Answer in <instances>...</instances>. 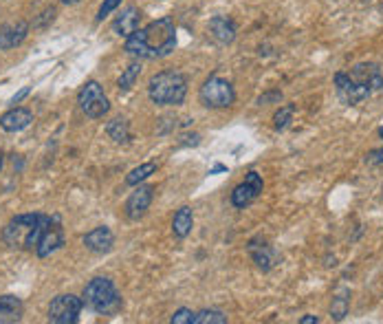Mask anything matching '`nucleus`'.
Wrapping results in <instances>:
<instances>
[{
    "label": "nucleus",
    "mask_w": 383,
    "mask_h": 324,
    "mask_svg": "<svg viewBox=\"0 0 383 324\" xmlns=\"http://www.w3.org/2000/svg\"><path fill=\"white\" fill-rule=\"evenodd\" d=\"M139 76H141V62H133V64H128V69H123V73H121L119 80H117L119 91H131V88L137 84Z\"/></svg>",
    "instance_id": "obj_24"
},
{
    "label": "nucleus",
    "mask_w": 383,
    "mask_h": 324,
    "mask_svg": "<svg viewBox=\"0 0 383 324\" xmlns=\"http://www.w3.org/2000/svg\"><path fill=\"white\" fill-rule=\"evenodd\" d=\"M350 76H352L357 82L366 84L372 93L383 91V71H381V66L374 64V62H359V64H354V66L350 69Z\"/></svg>",
    "instance_id": "obj_13"
},
{
    "label": "nucleus",
    "mask_w": 383,
    "mask_h": 324,
    "mask_svg": "<svg viewBox=\"0 0 383 324\" xmlns=\"http://www.w3.org/2000/svg\"><path fill=\"white\" fill-rule=\"evenodd\" d=\"M139 22H141V11H139V7H135V5H128V7H123L119 14H117V18L113 20V31L119 36V38H131L137 29H139Z\"/></svg>",
    "instance_id": "obj_14"
},
{
    "label": "nucleus",
    "mask_w": 383,
    "mask_h": 324,
    "mask_svg": "<svg viewBox=\"0 0 383 324\" xmlns=\"http://www.w3.org/2000/svg\"><path fill=\"white\" fill-rule=\"evenodd\" d=\"M192 228H194V212H192V208H188V206L178 208L174 212V216H172V234L176 238H185V236H190Z\"/></svg>",
    "instance_id": "obj_20"
},
{
    "label": "nucleus",
    "mask_w": 383,
    "mask_h": 324,
    "mask_svg": "<svg viewBox=\"0 0 383 324\" xmlns=\"http://www.w3.org/2000/svg\"><path fill=\"white\" fill-rule=\"evenodd\" d=\"M366 163H368V166H381V163H383V146L377 148V151H370V153L366 155Z\"/></svg>",
    "instance_id": "obj_30"
},
{
    "label": "nucleus",
    "mask_w": 383,
    "mask_h": 324,
    "mask_svg": "<svg viewBox=\"0 0 383 324\" xmlns=\"http://www.w3.org/2000/svg\"><path fill=\"white\" fill-rule=\"evenodd\" d=\"M62 3L71 7V5H78V3H82V0H62Z\"/></svg>",
    "instance_id": "obj_34"
},
{
    "label": "nucleus",
    "mask_w": 383,
    "mask_h": 324,
    "mask_svg": "<svg viewBox=\"0 0 383 324\" xmlns=\"http://www.w3.org/2000/svg\"><path fill=\"white\" fill-rule=\"evenodd\" d=\"M3 163H5V155L0 153V170H3Z\"/></svg>",
    "instance_id": "obj_35"
},
{
    "label": "nucleus",
    "mask_w": 383,
    "mask_h": 324,
    "mask_svg": "<svg viewBox=\"0 0 383 324\" xmlns=\"http://www.w3.org/2000/svg\"><path fill=\"white\" fill-rule=\"evenodd\" d=\"M350 309V289L342 287L335 295H333V303H330V318L342 322L348 315Z\"/></svg>",
    "instance_id": "obj_22"
},
{
    "label": "nucleus",
    "mask_w": 383,
    "mask_h": 324,
    "mask_svg": "<svg viewBox=\"0 0 383 324\" xmlns=\"http://www.w3.org/2000/svg\"><path fill=\"white\" fill-rule=\"evenodd\" d=\"M152 198H155V188L152 186H135V192H131V196L126 198V206L123 212L131 221H139L148 214L150 206H152Z\"/></svg>",
    "instance_id": "obj_12"
},
{
    "label": "nucleus",
    "mask_w": 383,
    "mask_h": 324,
    "mask_svg": "<svg viewBox=\"0 0 383 324\" xmlns=\"http://www.w3.org/2000/svg\"><path fill=\"white\" fill-rule=\"evenodd\" d=\"M317 322H320L317 315H304V318H300V324H317Z\"/></svg>",
    "instance_id": "obj_33"
},
{
    "label": "nucleus",
    "mask_w": 383,
    "mask_h": 324,
    "mask_svg": "<svg viewBox=\"0 0 383 324\" xmlns=\"http://www.w3.org/2000/svg\"><path fill=\"white\" fill-rule=\"evenodd\" d=\"M82 243H84L86 249H91V252H95V254H108L113 249V245H115V234H113L111 228L99 226V228L91 230L82 238Z\"/></svg>",
    "instance_id": "obj_17"
},
{
    "label": "nucleus",
    "mask_w": 383,
    "mask_h": 324,
    "mask_svg": "<svg viewBox=\"0 0 383 324\" xmlns=\"http://www.w3.org/2000/svg\"><path fill=\"white\" fill-rule=\"evenodd\" d=\"M155 172H157V163H155V161H145V163L133 168L131 172L126 174V186L135 188V186L143 183L148 177H152V174H155Z\"/></svg>",
    "instance_id": "obj_23"
},
{
    "label": "nucleus",
    "mask_w": 383,
    "mask_h": 324,
    "mask_svg": "<svg viewBox=\"0 0 383 324\" xmlns=\"http://www.w3.org/2000/svg\"><path fill=\"white\" fill-rule=\"evenodd\" d=\"M170 322H172V324H194V311H192V309H185V307L176 309V311L172 313Z\"/></svg>",
    "instance_id": "obj_27"
},
{
    "label": "nucleus",
    "mask_w": 383,
    "mask_h": 324,
    "mask_svg": "<svg viewBox=\"0 0 383 324\" xmlns=\"http://www.w3.org/2000/svg\"><path fill=\"white\" fill-rule=\"evenodd\" d=\"M84 309V300L75 293H60L48 305V322L53 324H75Z\"/></svg>",
    "instance_id": "obj_7"
},
{
    "label": "nucleus",
    "mask_w": 383,
    "mask_h": 324,
    "mask_svg": "<svg viewBox=\"0 0 383 324\" xmlns=\"http://www.w3.org/2000/svg\"><path fill=\"white\" fill-rule=\"evenodd\" d=\"M123 49L139 60L165 58L176 49V27L172 18L152 20L148 27L137 29L131 38H126Z\"/></svg>",
    "instance_id": "obj_1"
},
{
    "label": "nucleus",
    "mask_w": 383,
    "mask_h": 324,
    "mask_svg": "<svg viewBox=\"0 0 383 324\" xmlns=\"http://www.w3.org/2000/svg\"><path fill=\"white\" fill-rule=\"evenodd\" d=\"M265 190V181H262V174H258L255 170L247 172L245 181H240L234 190H232V196H229V201L236 210H245L249 208L253 201H258V196L262 194Z\"/></svg>",
    "instance_id": "obj_9"
},
{
    "label": "nucleus",
    "mask_w": 383,
    "mask_h": 324,
    "mask_svg": "<svg viewBox=\"0 0 383 324\" xmlns=\"http://www.w3.org/2000/svg\"><path fill=\"white\" fill-rule=\"evenodd\" d=\"M198 99L205 108H229L236 102V88L229 80L212 76L198 88Z\"/></svg>",
    "instance_id": "obj_5"
},
{
    "label": "nucleus",
    "mask_w": 383,
    "mask_h": 324,
    "mask_svg": "<svg viewBox=\"0 0 383 324\" xmlns=\"http://www.w3.org/2000/svg\"><path fill=\"white\" fill-rule=\"evenodd\" d=\"M29 93H31V86H22V88H20V91H18V93H16V95H14L11 99H9V104H11V106L20 104V102H22V99H24V97H27Z\"/></svg>",
    "instance_id": "obj_31"
},
{
    "label": "nucleus",
    "mask_w": 383,
    "mask_h": 324,
    "mask_svg": "<svg viewBox=\"0 0 383 324\" xmlns=\"http://www.w3.org/2000/svg\"><path fill=\"white\" fill-rule=\"evenodd\" d=\"M64 245V230H62V223L58 216H51L48 223L44 226L38 245H36V256L38 258H48L51 254H56L58 249Z\"/></svg>",
    "instance_id": "obj_10"
},
{
    "label": "nucleus",
    "mask_w": 383,
    "mask_h": 324,
    "mask_svg": "<svg viewBox=\"0 0 383 324\" xmlns=\"http://www.w3.org/2000/svg\"><path fill=\"white\" fill-rule=\"evenodd\" d=\"M119 5H121V0H104V3H101L99 9H97V22H101L104 18H108Z\"/></svg>",
    "instance_id": "obj_28"
},
{
    "label": "nucleus",
    "mask_w": 383,
    "mask_h": 324,
    "mask_svg": "<svg viewBox=\"0 0 383 324\" xmlns=\"http://www.w3.org/2000/svg\"><path fill=\"white\" fill-rule=\"evenodd\" d=\"M29 36V22L18 20L0 27V51H9V49L20 46Z\"/></svg>",
    "instance_id": "obj_16"
},
{
    "label": "nucleus",
    "mask_w": 383,
    "mask_h": 324,
    "mask_svg": "<svg viewBox=\"0 0 383 324\" xmlns=\"http://www.w3.org/2000/svg\"><path fill=\"white\" fill-rule=\"evenodd\" d=\"M333 84H335L337 97L342 99V104H346V106H357L359 102H364V99H368L372 95V91L366 84L357 82L350 76V73H346V71H337L335 73Z\"/></svg>",
    "instance_id": "obj_8"
},
{
    "label": "nucleus",
    "mask_w": 383,
    "mask_h": 324,
    "mask_svg": "<svg viewBox=\"0 0 383 324\" xmlns=\"http://www.w3.org/2000/svg\"><path fill=\"white\" fill-rule=\"evenodd\" d=\"M31 123H34V113L22 106H11L7 113L0 115V128L5 133H20L24 128H29Z\"/></svg>",
    "instance_id": "obj_15"
},
{
    "label": "nucleus",
    "mask_w": 383,
    "mask_h": 324,
    "mask_svg": "<svg viewBox=\"0 0 383 324\" xmlns=\"http://www.w3.org/2000/svg\"><path fill=\"white\" fill-rule=\"evenodd\" d=\"M56 14H58V11H56V7H48V9H44V11H42V18H38V20H36L34 24H36V27H38V29H44L48 20H51V22H53Z\"/></svg>",
    "instance_id": "obj_29"
},
{
    "label": "nucleus",
    "mask_w": 383,
    "mask_h": 324,
    "mask_svg": "<svg viewBox=\"0 0 383 324\" xmlns=\"http://www.w3.org/2000/svg\"><path fill=\"white\" fill-rule=\"evenodd\" d=\"M48 218L51 216H46V214H18L3 228L0 241H3V245H7L9 249L34 252Z\"/></svg>",
    "instance_id": "obj_2"
},
{
    "label": "nucleus",
    "mask_w": 383,
    "mask_h": 324,
    "mask_svg": "<svg viewBox=\"0 0 383 324\" xmlns=\"http://www.w3.org/2000/svg\"><path fill=\"white\" fill-rule=\"evenodd\" d=\"M280 97H282V93H280V91L269 93V95H262V97H260V104H267V102H271V99H280Z\"/></svg>",
    "instance_id": "obj_32"
},
{
    "label": "nucleus",
    "mask_w": 383,
    "mask_h": 324,
    "mask_svg": "<svg viewBox=\"0 0 383 324\" xmlns=\"http://www.w3.org/2000/svg\"><path fill=\"white\" fill-rule=\"evenodd\" d=\"M148 97L157 106H181L188 97V78L181 71H159L148 82Z\"/></svg>",
    "instance_id": "obj_3"
},
{
    "label": "nucleus",
    "mask_w": 383,
    "mask_h": 324,
    "mask_svg": "<svg viewBox=\"0 0 383 324\" xmlns=\"http://www.w3.org/2000/svg\"><path fill=\"white\" fill-rule=\"evenodd\" d=\"M247 252H249L251 260L255 263V267H258L260 271H265V273L271 271L275 265H280V260H282V256H280L277 249L271 243L262 241V238H251L247 243Z\"/></svg>",
    "instance_id": "obj_11"
},
{
    "label": "nucleus",
    "mask_w": 383,
    "mask_h": 324,
    "mask_svg": "<svg viewBox=\"0 0 383 324\" xmlns=\"http://www.w3.org/2000/svg\"><path fill=\"white\" fill-rule=\"evenodd\" d=\"M78 106L88 119H101L111 113V99L106 97L104 88L99 86V82L88 80L78 93Z\"/></svg>",
    "instance_id": "obj_6"
},
{
    "label": "nucleus",
    "mask_w": 383,
    "mask_h": 324,
    "mask_svg": "<svg viewBox=\"0 0 383 324\" xmlns=\"http://www.w3.org/2000/svg\"><path fill=\"white\" fill-rule=\"evenodd\" d=\"M293 115H295V104L280 106V111L273 115V128L275 131H287L289 123L293 121Z\"/></svg>",
    "instance_id": "obj_25"
},
{
    "label": "nucleus",
    "mask_w": 383,
    "mask_h": 324,
    "mask_svg": "<svg viewBox=\"0 0 383 324\" xmlns=\"http://www.w3.org/2000/svg\"><path fill=\"white\" fill-rule=\"evenodd\" d=\"M82 300L88 309H93L99 315H117L123 307L121 293L117 291L115 283L111 278H93L84 287Z\"/></svg>",
    "instance_id": "obj_4"
},
{
    "label": "nucleus",
    "mask_w": 383,
    "mask_h": 324,
    "mask_svg": "<svg viewBox=\"0 0 383 324\" xmlns=\"http://www.w3.org/2000/svg\"><path fill=\"white\" fill-rule=\"evenodd\" d=\"M194 324H227V315L218 309H203L194 313Z\"/></svg>",
    "instance_id": "obj_26"
},
{
    "label": "nucleus",
    "mask_w": 383,
    "mask_h": 324,
    "mask_svg": "<svg viewBox=\"0 0 383 324\" xmlns=\"http://www.w3.org/2000/svg\"><path fill=\"white\" fill-rule=\"evenodd\" d=\"M106 133L115 143H131L133 135H131V126L123 117H115L106 123Z\"/></svg>",
    "instance_id": "obj_21"
},
{
    "label": "nucleus",
    "mask_w": 383,
    "mask_h": 324,
    "mask_svg": "<svg viewBox=\"0 0 383 324\" xmlns=\"http://www.w3.org/2000/svg\"><path fill=\"white\" fill-rule=\"evenodd\" d=\"M377 135H379V137L383 139V126H379V128H377Z\"/></svg>",
    "instance_id": "obj_36"
},
{
    "label": "nucleus",
    "mask_w": 383,
    "mask_h": 324,
    "mask_svg": "<svg viewBox=\"0 0 383 324\" xmlns=\"http://www.w3.org/2000/svg\"><path fill=\"white\" fill-rule=\"evenodd\" d=\"M24 313V305L20 298L7 293V295H0V324H14L20 322Z\"/></svg>",
    "instance_id": "obj_19"
},
{
    "label": "nucleus",
    "mask_w": 383,
    "mask_h": 324,
    "mask_svg": "<svg viewBox=\"0 0 383 324\" xmlns=\"http://www.w3.org/2000/svg\"><path fill=\"white\" fill-rule=\"evenodd\" d=\"M210 34L218 44H232L236 40V22L227 16H214L210 20Z\"/></svg>",
    "instance_id": "obj_18"
}]
</instances>
